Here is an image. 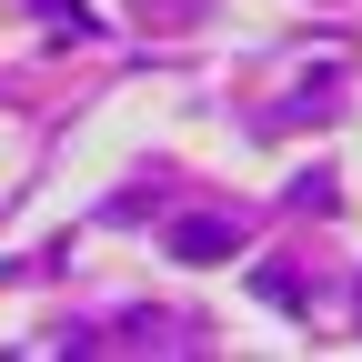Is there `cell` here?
I'll return each instance as SVG.
<instances>
[{
	"label": "cell",
	"mask_w": 362,
	"mask_h": 362,
	"mask_svg": "<svg viewBox=\"0 0 362 362\" xmlns=\"http://www.w3.org/2000/svg\"><path fill=\"white\" fill-rule=\"evenodd\" d=\"M171 252L181 262H221L232 252V221H171Z\"/></svg>",
	"instance_id": "obj_1"
}]
</instances>
